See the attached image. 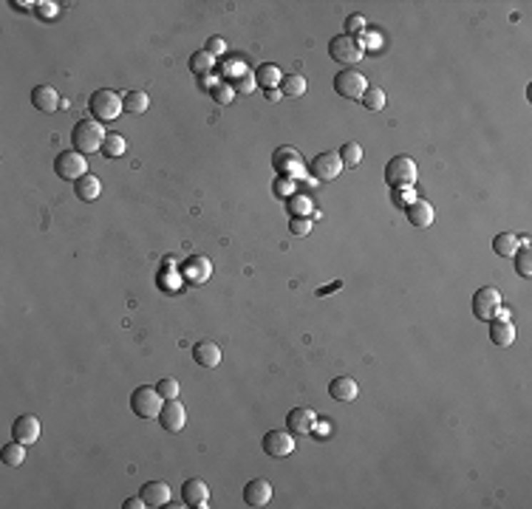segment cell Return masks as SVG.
<instances>
[{"instance_id":"obj_1","label":"cell","mask_w":532,"mask_h":509,"mask_svg":"<svg viewBox=\"0 0 532 509\" xmlns=\"http://www.w3.org/2000/svg\"><path fill=\"white\" fill-rule=\"evenodd\" d=\"M88 111H91V116L96 119V122H114V119H119V114L125 111V94H116V91H111V88H99V91H94L91 94V99H88Z\"/></svg>"},{"instance_id":"obj_2","label":"cell","mask_w":532,"mask_h":509,"mask_svg":"<svg viewBox=\"0 0 532 509\" xmlns=\"http://www.w3.org/2000/svg\"><path fill=\"white\" fill-rule=\"evenodd\" d=\"M105 139H108V133H105L102 122H96V119H79V122L74 125V131H71L74 150L76 153H82V156L102 150Z\"/></svg>"},{"instance_id":"obj_3","label":"cell","mask_w":532,"mask_h":509,"mask_svg":"<svg viewBox=\"0 0 532 509\" xmlns=\"http://www.w3.org/2000/svg\"><path fill=\"white\" fill-rule=\"evenodd\" d=\"M416 161L411 156H393L388 164H385V181L388 187L393 190H402V187H413L416 184Z\"/></svg>"},{"instance_id":"obj_4","label":"cell","mask_w":532,"mask_h":509,"mask_svg":"<svg viewBox=\"0 0 532 509\" xmlns=\"http://www.w3.org/2000/svg\"><path fill=\"white\" fill-rule=\"evenodd\" d=\"M328 54H331V60L340 63V66H354V63L363 60L366 49H363V43H360L357 37H351V34H337V37H331V43H328Z\"/></svg>"},{"instance_id":"obj_5","label":"cell","mask_w":532,"mask_h":509,"mask_svg":"<svg viewBox=\"0 0 532 509\" xmlns=\"http://www.w3.org/2000/svg\"><path fill=\"white\" fill-rule=\"evenodd\" d=\"M470 306H473V314H476L478 320L490 323L493 317L501 314V291L493 289V286H481V289H476Z\"/></svg>"},{"instance_id":"obj_6","label":"cell","mask_w":532,"mask_h":509,"mask_svg":"<svg viewBox=\"0 0 532 509\" xmlns=\"http://www.w3.org/2000/svg\"><path fill=\"white\" fill-rule=\"evenodd\" d=\"M161 405H164V402H161L156 385H142V388H136V390L131 393V410H134L139 419H153V416H159Z\"/></svg>"},{"instance_id":"obj_7","label":"cell","mask_w":532,"mask_h":509,"mask_svg":"<svg viewBox=\"0 0 532 509\" xmlns=\"http://www.w3.org/2000/svg\"><path fill=\"white\" fill-rule=\"evenodd\" d=\"M54 173L63 178V181H79L82 176H88V161L82 153L76 150H63L57 158H54Z\"/></svg>"},{"instance_id":"obj_8","label":"cell","mask_w":532,"mask_h":509,"mask_svg":"<svg viewBox=\"0 0 532 509\" xmlns=\"http://www.w3.org/2000/svg\"><path fill=\"white\" fill-rule=\"evenodd\" d=\"M308 170H311V178L314 181H334L343 173V158H340V153L326 150V153H317L311 158Z\"/></svg>"},{"instance_id":"obj_9","label":"cell","mask_w":532,"mask_h":509,"mask_svg":"<svg viewBox=\"0 0 532 509\" xmlns=\"http://www.w3.org/2000/svg\"><path fill=\"white\" fill-rule=\"evenodd\" d=\"M334 91L346 99H363V94L368 91V82H366V74L354 71V69H346L334 76Z\"/></svg>"},{"instance_id":"obj_10","label":"cell","mask_w":532,"mask_h":509,"mask_svg":"<svg viewBox=\"0 0 532 509\" xmlns=\"http://www.w3.org/2000/svg\"><path fill=\"white\" fill-rule=\"evenodd\" d=\"M156 419H159V425L167 433H181L184 425H187V410H184V405L179 399H164V405H161Z\"/></svg>"},{"instance_id":"obj_11","label":"cell","mask_w":532,"mask_h":509,"mask_svg":"<svg viewBox=\"0 0 532 509\" xmlns=\"http://www.w3.org/2000/svg\"><path fill=\"white\" fill-rule=\"evenodd\" d=\"M264 453L269 458H286L295 453V433L289 430H269L264 436Z\"/></svg>"},{"instance_id":"obj_12","label":"cell","mask_w":532,"mask_h":509,"mask_svg":"<svg viewBox=\"0 0 532 509\" xmlns=\"http://www.w3.org/2000/svg\"><path fill=\"white\" fill-rule=\"evenodd\" d=\"M490 340L493 346H501V348H510L516 343V323L507 317V314H498L490 320Z\"/></svg>"},{"instance_id":"obj_13","label":"cell","mask_w":532,"mask_h":509,"mask_svg":"<svg viewBox=\"0 0 532 509\" xmlns=\"http://www.w3.org/2000/svg\"><path fill=\"white\" fill-rule=\"evenodd\" d=\"M181 501H184V507L204 509L210 504V487H207L201 478H190V481H184V487H181Z\"/></svg>"},{"instance_id":"obj_14","label":"cell","mask_w":532,"mask_h":509,"mask_svg":"<svg viewBox=\"0 0 532 509\" xmlns=\"http://www.w3.org/2000/svg\"><path fill=\"white\" fill-rule=\"evenodd\" d=\"M314 425H317V416H314L311 408H295V410H289V416H286V428H289V433H295V436H311Z\"/></svg>"},{"instance_id":"obj_15","label":"cell","mask_w":532,"mask_h":509,"mask_svg":"<svg viewBox=\"0 0 532 509\" xmlns=\"http://www.w3.org/2000/svg\"><path fill=\"white\" fill-rule=\"evenodd\" d=\"M11 436L17 438L20 444H34V441L40 438V419L31 416V413L17 416L14 425H11Z\"/></svg>"},{"instance_id":"obj_16","label":"cell","mask_w":532,"mask_h":509,"mask_svg":"<svg viewBox=\"0 0 532 509\" xmlns=\"http://www.w3.org/2000/svg\"><path fill=\"white\" fill-rule=\"evenodd\" d=\"M272 164H275V170H278L281 176H286V178H295V176L301 173V156H298V150H292V147H278L275 156H272Z\"/></svg>"},{"instance_id":"obj_17","label":"cell","mask_w":532,"mask_h":509,"mask_svg":"<svg viewBox=\"0 0 532 509\" xmlns=\"http://www.w3.org/2000/svg\"><path fill=\"white\" fill-rule=\"evenodd\" d=\"M181 275H184L190 283H207L210 275H213V263H210L204 255H193V258L184 261Z\"/></svg>"},{"instance_id":"obj_18","label":"cell","mask_w":532,"mask_h":509,"mask_svg":"<svg viewBox=\"0 0 532 509\" xmlns=\"http://www.w3.org/2000/svg\"><path fill=\"white\" fill-rule=\"evenodd\" d=\"M244 501L246 507H266L272 501V484L266 478H252L244 487Z\"/></svg>"},{"instance_id":"obj_19","label":"cell","mask_w":532,"mask_h":509,"mask_svg":"<svg viewBox=\"0 0 532 509\" xmlns=\"http://www.w3.org/2000/svg\"><path fill=\"white\" fill-rule=\"evenodd\" d=\"M31 105H34L37 111H43V114H54V111L60 108V94H57L51 85H37V88L31 91Z\"/></svg>"},{"instance_id":"obj_20","label":"cell","mask_w":532,"mask_h":509,"mask_svg":"<svg viewBox=\"0 0 532 509\" xmlns=\"http://www.w3.org/2000/svg\"><path fill=\"white\" fill-rule=\"evenodd\" d=\"M328 393L337 399V402H354L357 393H360V385L351 379V376H334L328 382Z\"/></svg>"},{"instance_id":"obj_21","label":"cell","mask_w":532,"mask_h":509,"mask_svg":"<svg viewBox=\"0 0 532 509\" xmlns=\"http://www.w3.org/2000/svg\"><path fill=\"white\" fill-rule=\"evenodd\" d=\"M193 357L201 368H219L221 365V346H216L213 340H201L199 346H193Z\"/></svg>"},{"instance_id":"obj_22","label":"cell","mask_w":532,"mask_h":509,"mask_svg":"<svg viewBox=\"0 0 532 509\" xmlns=\"http://www.w3.org/2000/svg\"><path fill=\"white\" fill-rule=\"evenodd\" d=\"M405 216H408V221L416 226V229H428L431 223H433V218H436V213H433V207L428 204V201H411L408 204V210H405Z\"/></svg>"},{"instance_id":"obj_23","label":"cell","mask_w":532,"mask_h":509,"mask_svg":"<svg viewBox=\"0 0 532 509\" xmlns=\"http://www.w3.org/2000/svg\"><path fill=\"white\" fill-rule=\"evenodd\" d=\"M148 507H167L170 504V487L164 481H148L139 493Z\"/></svg>"},{"instance_id":"obj_24","label":"cell","mask_w":532,"mask_h":509,"mask_svg":"<svg viewBox=\"0 0 532 509\" xmlns=\"http://www.w3.org/2000/svg\"><path fill=\"white\" fill-rule=\"evenodd\" d=\"M74 193L79 201H96L99 198V193H102V181L96 178V176H82L79 181H74Z\"/></svg>"},{"instance_id":"obj_25","label":"cell","mask_w":532,"mask_h":509,"mask_svg":"<svg viewBox=\"0 0 532 509\" xmlns=\"http://www.w3.org/2000/svg\"><path fill=\"white\" fill-rule=\"evenodd\" d=\"M518 246H521V238L516 232H498L493 238V252L501 255V258H513L518 252Z\"/></svg>"},{"instance_id":"obj_26","label":"cell","mask_w":532,"mask_h":509,"mask_svg":"<svg viewBox=\"0 0 532 509\" xmlns=\"http://www.w3.org/2000/svg\"><path fill=\"white\" fill-rule=\"evenodd\" d=\"M281 79H283V74H281V69H278L275 63H264V66H258V71H255V82L264 85V91L281 88Z\"/></svg>"},{"instance_id":"obj_27","label":"cell","mask_w":532,"mask_h":509,"mask_svg":"<svg viewBox=\"0 0 532 509\" xmlns=\"http://www.w3.org/2000/svg\"><path fill=\"white\" fill-rule=\"evenodd\" d=\"M306 88H308V82H306L303 74H286L283 79H281V94L283 96H292V99H298V96H303Z\"/></svg>"},{"instance_id":"obj_28","label":"cell","mask_w":532,"mask_h":509,"mask_svg":"<svg viewBox=\"0 0 532 509\" xmlns=\"http://www.w3.org/2000/svg\"><path fill=\"white\" fill-rule=\"evenodd\" d=\"M148 108H151V96L145 94V91H131V94H125V111L128 114H148Z\"/></svg>"},{"instance_id":"obj_29","label":"cell","mask_w":532,"mask_h":509,"mask_svg":"<svg viewBox=\"0 0 532 509\" xmlns=\"http://www.w3.org/2000/svg\"><path fill=\"white\" fill-rule=\"evenodd\" d=\"M0 458H3L6 467H20L23 458H26V444H20V441L14 438L11 444H6V447L0 450Z\"/></svg>"},{"instance_id":"obj_30","label":"cell","mask_w":532,"mask_h":509,"mask_svg":"<svg viewBox=\"0 0 532 509\" xmlns=\"http://www.w3.org/2000/svg\"><path fill=\"white\" fill-rule=\"evenodd\" d=\"M125 150H128V142H125L122 133H108V139H105V145H102L99 153L105 158H119V156H125Z\"/></svg>"},{"instance_id":"obj_31","label":"cell","mask_w":532,"mask_h":509,"mask_svg":"<svg viewBox=\"0 0 532 509\" xmlns=\"http://www.w3.org/2000/svg\"><path fill=\"white\" fill-rule=\"evenodd\" d=\"M213 69H216V57H210L204 49H201V51H196V54L190 57V71H193V74L207 76V74H213Z\"/></svg>"},{"instance_id":"obj_32","label":"cell","mask_w":532,"mask_h":509,"mask_svg":"<svg viewBox=\"0 0 532 509\" xmlns=\"http://www.w3.org/2000/svg\"><path fill=\"white\" fill-rule=\"evenodd\" d=\"M516 258V272H518V278H532V252L527 243H521L518 246V252L513 255Z\"/></svg>"},{"instance_id":"obj_33","label":"cell","mask_w":532,"mask_h":509,"mask_svg":"<svg viewBox=\"0 0 532 509\" xmlns=\"http://www.w3.org/2000/svg\"><path fill=\"white\" fill-rule=\"evenodd\" d=\"M340 158H343V167H357L363 161V147L357 142H346L340 147Z\"/></svg>"},{"instance_id":"obj_34","label":"cell","mask_w":532,"mask_h":509,"mask_svg":"<svg viewBox=\"0 0 532 509\" xmlns=\"http://www.w3.org/2000/svg\"><path fill=\"white\" fill-rule=\"evenodd\" d=\"M368 111H382L385 108V91L382 88H368L366 94H363V99H360Z\"/></svg>"},{"instance_id":"obj_35","label":"cell","mask_w":532,"mask_h":509,"mask_svg":"<svg viewBox=\"0 0 532 509\" xmlns=\"http://www.w3.org/2000/svg\"><path fill=\"white\" fill-rule=\"evenodd\" d=\"M289 210H292V218H308V213H311V198H306V196H292V198H289Z\"/></svg>"},{"instance_id":"obj_36","label":"cell","mask_w":532,"mask_h":509,"mask_svg":"<svg viewBox=\"0 0 532 509\" xmlns=\"http://www.w3.org/2000/svg\"><path fill=\"white\" fill-rule=\"evenodd\" d=\"M255 85H258V82H255V74H249V71H244L241 76H235V79H232V88H235L238 94H244V96H246V94H252V88H255Z\"/></svg>"},{"instance_id":"obj_37","label":"cell","mask_w":532,"mask_h":509,"mask_svg":"<svg viewBox=\"0 0 532 509\" xmlns=\"http://www.w3.org/2000/svg\"><path fill=\"white\" fill-rule=\"evenodd\" d=\"M156 390H159L161 399H179V382L176 379H159Z\"/></svg>"},{"instance_id":"obj_38","label":"cell","mask_w":532,"mask_h":509,"mask_svg":"<svg viewBox=\"0 0 532 509\" xmlns=\"http://www.w3.org/2000/svg\"><path fill=\"white\" fill-rule=\"evenodd\" d=\"M275 196H281V198H292L295 196V178H286V176H281L278 181H275Z\"/></svg>"},{"instance_id":"obj_39","label":"cell","mask_w":532,"mask_h":509,"mask_svg":"<svg viewBox=\"0 0 532 509\" xmlns=\"http://www.w3.org/2000/svg\"><path fill=\"white\" fill-rule=\"evenodd\" d=\"M366 31V17L363 14H351L348 20H346V34H363Z\"/></svg>"},{"instance_id":"obj_40","label":"cell","mask_w":532,"mask_h":509,"mask_svg":"<svg viewBox=\"0 0 532 509\" xmlns=\"http://www.w3.org/2000/svg\"><path fill=\"white\" fill-rule=\"evenodd\" d=\"M204 51H207L210 57H224V54H227V43H224L221 37H210L207 46H204Z\"/></svg>"},{"instance_id":"obj_41","label":"cell","mask_w":532,"mask_h":509,"mask_svg":"<svg viewBox=\"0 0 532 509\" xmlns=\"http://www.w3.org/2000/svg\"><path fill=\"white\" fill-rule=\"evenodd\" d=\"M289 229H292V235L306 238V235L311 232V218H292L289 221Z\"/></svg>"},{"instance_id":"obj_42","label":"cell","mask_w":532,"mask_h":509,"mask_svg":"<svg viewBox=\"0 0 532 509\" xmlns=\"http://www.w3.org/2000/svg\"><path fill=\"white\" fill-rule=\"evenodd\" d=\"M122 507H125V509H145L148 504H145V498H142V495H136V498H128Z\"/></svg>"},{"instance_id":"obj_43","label":"cell","mask_w":532,"mask_h":509,"mask_svg":"<svg viewBox=\"0 0 532 509\" xmlns=\"http://www.w3.org/2000/svg\"><path fill=\"white\" fill-rule=\"evenodd\" d=\"M216 99H219V102H229L232 96H229L227 88H216Z\"/></svg>"},{"instance_id":"obj_44","label":"cell","mask_w":532,"mask_h":509,"mask_svg":"<svg viewBox=\"0 0 532 509\" xmlns=\"http://www.w3.org/2000/svg\"><path fill=\"white\" fill-rule=\"evenodd\" d=\"M266 96H269V102H278L283 94H281V88H272V91H266Z\"/></svg>"}]
</instances>
